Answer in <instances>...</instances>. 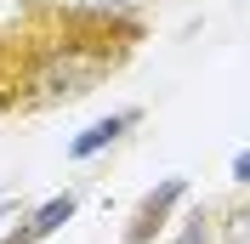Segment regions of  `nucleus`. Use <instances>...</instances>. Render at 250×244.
Listing matches in <instances>:
<instances>
[{
    "label": "nucleus",
    "mask_w": 250,
    "mask_h": 244,
    "mask_svg": "<svg viewBox=\"0 0 250 244\" xmlns=\"http://www.w3.org/2000/svg\"><path fill=\"white\" fill-rule=\"evenodd\" d=\"M12 210H17V204H12V199H6V204H0V222H6V216H12Z\"/></svg>",
    "instance_id": "8"
},
{
    "label": "nucleus",
    "mask_w": 250,
    "mask_h": 244,
    "mask_svg": "<svg viewBox=\"0 0 250 244\" xmlns=\"http://www.w3.org/2000/svg\"><path fill=\"white\" fill-rule=\"evenodd\" d=\"M74 210H80V193H74V187H62V193H51L40 210H29V216H23V233H29L34 244H46L51 233H62L68 222H74Z\"/></svg>",
    "instance_id": "3"
},
{
    "label": "nucleus",
    "mask_w": 250,
    "mask_h": 244,
    "mask_svg": "<svg viewBox=\"0 0 250 244\" xmlns=\"http://www.w3.org/2000/svg\"><path fill=\"white\" fill-rule=\"evenodd\" d=\"M210 239H216V227H210V216H205V210H193V216L182 222V233H176L171 244H210Z\"/></svg>",
    "instance_id": "4"
},
{
    "label": "nucleus",
    "mask_w": 250,
    "mask_h": 244,
    "mask_svg": "<svg viewBox=\"0 0 250 244\" xmlns=\"http://www.w3.org/2000/svg\"><path fill=\"white\" fill-rule=\"evenodd\" d=\"M142 125V108H120V114H108V120H97V125H85L74 142H68V159H91V153H103V148H114V142L125 137V131H137Z\"/></svg>",
    "instance_id": "2"
},
{
    "label": "nucleus",
    "mask_w": 250,
    "mask_h": 244,
    "mask_svg": "<svg viewBox=\"0 0 250 244\" xmlns=\"http://www.w3.org/2000/svg\"><path fill=\"white\" fill-rule=\"evenodd\" d=\"M233 182H239V187H250V148H239V153H233Z\"/></svg>",
    "instance_id": "7"
},
{
    "label": "nucleus",
    "mask_w": 250,
    "mask_h": 244,
    "mask_svg": "<svg viewBox=\"0 0 250 244\" xmlns=\"http://www.w3.org/2000/svg\"><path fill=\"white\" fill-rule=\"evenodd\" d=\"M188 199V176H165L159 187H148V193L137 199V210H131V222H125V244H154L159 233H165V222H171V210Z\"/></svg>",
    "instance_id": "1"
},
{
    "label": "nucleus",
    "mask_w": 250,
    "mask_h": 244,
    "mask_svg": "<svg viewBox=\"0 0 250 244\" xmlns=\"http://www.w3.org/2000/svg\"><path fill=\"white\" fill-rule=\"evenodd\" d=\"M222 239H228V244H250V204L228 210V222H222Z\"/></svg>",
    "instance_id": "5"
},
{
    "label": "nucleus",
    "mask_w": 250,
    "mask_h": 244,
    "mask_svg": "<svg viewBox=\"0 0 250 244\" xmlns=\"http://www.w3.org/2000/svg\"><path fill=\"white\" fill-rule=\"evenodd\" d=\"M80 6H91V12H108V17H131V12H142L148 0H80Z\"/></svg>",
    "instance_id": "6"
}]
</instances>
